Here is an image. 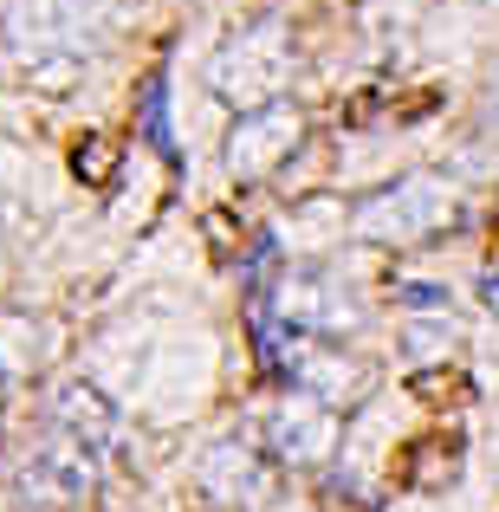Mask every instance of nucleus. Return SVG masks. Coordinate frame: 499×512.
I'll return each mask as SVG.
<instances>
[{
  "mask_svg": "<svg viewBox=\"0 0 499 512\" xmlns=\"http://www.w3.org/2000/svg\"><path fill=\"white\" fill-rule=\"evenodd\" d=\"M448 214H454V188L435 182V175H409V182H396L389 195L363 201L357 234L363 240H422V234H435Z\"/></svg>",
  "mask_w": 499,
  "mask_h": 512,
  "instance_id": "obj_1",
  "label": "nucleus"
},
{
  "mask_svg": "<svg viewBox=\"0 0 499 512\" xmlns=\"http://www.w3.org/2000/svg\"><path fill=\"white\" fill-rule=\"evenodd\" d=\"M286 65H292V46L279 33H253V39H234V46L214 59V91L221 98H247L260 111L279 85H286Z\"/></svg>",
  "mask_w": 499,
  "mask_h": 512,
  "instance_id": "obj_2",
  "label": "nucleus"
},
{
  "mask_svg": "<svg viewBox=\"0 0 499 512\" xmlns=\"http://www.w3.org/2000/svg\"><path fill=\"white\" fill-rule=\"evenodd\" d=\"M299 111L292 104H260V111H247L234 124V137H227V169L234 175H260V169H273L279 156L299 143Z\"/></svg>",
  "mask_w": 499,
  "mask_h": 512,
  "instance_id": "obj_3",
  "label": "nucleus"
},
{
  "mask_svg": "<svg viewBox=\"0 0 499 512\" xmlns=\"http://www.w3.org/2000/svg\"><path fill=\"white\" fill-rule=\"evenodd\" d=\"M52 415H59V435L78 441L91 461H104V454L124 448V415H117L91 383H65L59 402H52Z\"/></svg>",
  "mask_w": 499,
  "mask_h": 512,
  "instance_id": "obj_4",
  "label": "nucleus"
},
{
  "mask_svg": "<svg viewBox=\"0 0 499 512\" xmlns=\"http://www.w3.org/2000/svg\"><path fill=\"white\" fill-rule=\"evenodd\" d=\"M26 493H39V500H85L91 487H98V461H91L78 441H46V448L26 461Z\"/></svg>",
  "mask_w": 499,
  "mask_h": 512,
  "instance_id": "obj_5",
  "label": "nucleus"
},
{
  "mask_svg": "<svg viewBox=\"0 0 499 512\" xmlns=\"http://www.w3.org/2000/svg\"><path fill=\"white\" fill-rule=\"evenodd\" d=\"M7 26L20 46H72L91 33V0H20Z\"/></svg>",
  "mask_w": 499,
  "mask_h": 512,
  "instance_id": "obj_6",
  "label": "nucleus"
},
{
  "mask_svg": "<svg viewBox=\"0 0 499 512\" xmlns=\"http://www.w3.org/2000/svg\"><path fill=\"white\" fill-rule=\"evenodd\" d=\"M331 435H337V422L325 409H312V402H292V409L273 422V441L292 454V461H318V454L331 448Z\"/></svg>",
  "mask_w": 499,
  "mask_h": 512,
  "instance_id": "obj_7",
  "label": "nucleus"
},
{
  "mask_svg": "<svg viewBox=\"0 0 499 512\" xmlns=\"http://www.w3.org/2000/svg\"><path fill=\"white\" fill-rule=\"evenodd\" d=\"M137 124H143V143H150L156 156H175V130H169V85H163V72L143 85V98H137Z\"/></svg>",
  "mask_w": 499,
  "mask_h": 512,
  "instance_id": "obj_8",
  "label": "nucleus"
},
{
  "mask_svg": "<svg viewBox=\"0 0 499 512\" xmlns=\"http://www.w3.org/2000/svg\"><path fill=\"white\" fill-rule=\"evenodd\" d=\"M72 169L85 175V182H111V169H117V150L104 137H85L78 143V156H72Z\"/></svg>",
  "mask_w": 499,
  "mask_h": 512,
  "instance_id": "obj_9",
  "label": "nucleus"
},
{
  "mask_svg": "<svg viewBox=\"0 0 499 512\" xmlns=\"http://www.w3.org/2000/svg\"><path fill=\"white\" fill-rule=\"evenodd\" d=\"M396 299L409 305V312H441V305H448V292H441V286H396Z\"/></svg>",
  "mask_w": 499,
  "mask_h": 512,
  "instance_id": "obj_10",
  "label": "nucleus"
},
{
  "mask_svg": "<svg viewBox=\"0 0 499 512\" xmlns=\"http://www.w3.org/2000/svg\"><path fill=\"white\" fill-rule=\"evenodd\" d=\"M487 117L499 124V78H493V98H487Z\"/></svg>",
  "mask_w": 499,
  "mask_h": 512,
  "instance_id": "obj_11",
  "label": "nucleus"
}]
</instances>
